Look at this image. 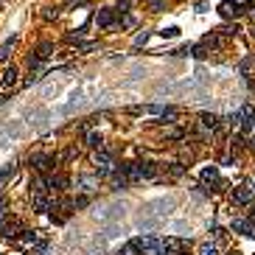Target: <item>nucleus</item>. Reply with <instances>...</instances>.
<instances>
[{
  "instance_id": "obj_1",
  "label": "nucleus",
  "mask_w": 255,
  "mask_h": 255,
  "mask_svg": "<svg viewBox=\"0 0 255 255\" xmlns=\"http://www.w3.org/2000/svg\"><path fill=\"white\" fill-rule=\"evenodd\" d=\"M28 163L34 166L36 174H53L56 171V166H59L62 160L56 157V154H45V151H34L31 157H28Z\"/></svg>"
},
{
  "instance_id": "obj_2",
  "label": "nucleus",
  "mask_w": 255,
  "mask_h": 255,
  "mask_svg": "<svg viewBox=\"0 0 255 255\" xmlns=\"http://www.w3.org/2000/svg\"><path fill=\"white\" fill-rule=\"evenodd\" d=\"M93 166H96L98 177H112V171H115L118 163H115V154L104 146V149H98L96 154H93Z\"/></svg>"
},
{
  "instance_id": "obj_3",
  "label": "nucleus",
  "mask_w": 255,
  "mask_h": 255,
  "mask_svg": "<svg viewBox=\"0 0 255 255\" xmlns=\"http://www.w3.org/2000/svg\"><path fill=\"white\" fill-rule=\"evenodd\" d=\"M250 9H253V0H221L219 3V14L224 20H236L247 14Z\"/></svg>"
},
{
  "instance_id": "obj_4",
  "label": "nucleus",
  "mask_w": 255,
  "mask_h": 255,
  "mask_svg": "<svg viewBox=\"0 0 255 255\" xmlns=\"http://www.w3.org/2000/svg\"><path fill=\"white\" fill-rule=\"evenodd\" d=\"M135 244H138L141 255H166V250H163V238H160V236H151V233L135 236Z\"/></svg>"
},
{
  "instance_id": "obj_5",
  "label": "nucleus",
  "mask_w": 255,
  "mask_h": 255,
  "mask_svg": "<svg viewBox=\"0 0 255 255\" xmlns=\"http://www.w3.org/2000/svg\"><path fill=\"white\" fill-rule=\"evenodd\" d=\"M132 166V182H141V180H154L157 177V166L151 160H138V163H129Z\"/></svg>"
},
{
  "instance_id": "obj_6",
  "label": "nucleus",
  "mask_w": 255,
  "mask_h": 255,
  "mask_svg": "<svg viewBox=\"0 0 255 255\" xmlns=\"http://www.w3.org/2000/svg\"><path fill=\"white\" fill-rule=\"evenodd\" d=\"M253 196H255L253 182H241V185H236V188H233V194H230V202L238 205V208H247V205L253 202Z\"/></svg>"
},
{
  "instance_id": "obj_7",
  "label": "nucleus",
  "mask_w": 255,
  "mask_h": 255,
  "mask_svg": "<svg viewBox=\"0 0 255 255\" xmlns=\"http://www.w3.org/2000/svg\"><path fill=\"white\" fill-rule=\"evenodd\" d=\"M199 182L211 185V191H221V188H224V180L219 177V166H205L202 171H199Z\"/></svg>"
},
{
  "instance_id": "obj_8",
  "label": "nucleus",
  "mask_w": 255,
  "mask_h": 255,
  "mask_svg": "<svg viewBox=\"0 0 255 255\" xmlns=\"http://www.w3.org/2000/svg\"><path fill=\"white\" fill-rule=\"evenodd\" d=\"M230 233H238V236L244 238H255V224L250 216H236V219L230 221Z\"/></svg>"
},
{
  "instance_id": "obj_9",
  "label": "nucleus",
  "mask_w": 255,
  "mask_h": 255,
  "mask_svg": "<svg viewBox=\"0 0 255 255\" xmlns=\"http://www.w3.org/2000/svg\"><path fill=\"white\" fill-rule=\"evenodd\" d=\"M98 180H101V177H98L96 171H93V174H79L76 177V191H79V194H93L98 188Z\"/></svg>"
},
{
  "instance_id": "obj_10",
  "label": "nucleus",
  "mask_w": 255,
  "mask_h": 255,
  "mask_svg": "<svg viewBox=\"0 0 255 255\" xmlns=\"http://www.w3.org/2000/svg\"><path fill=\"white\" fill-rule=\"evenodd\" d=\"M115 23H118V14H115L112 6H104V9H98V14H96V26H98V28H112Z\"/></svg>"
},
{
  "instance_id": "obj_11",
  "label": "nucleus",
  "mask_w": 255,
  "mask_h": 255,
  "mask_svg": "<svg viewBox=\"0 0 255 255\" xmlns=\"http://www.w3.org/2000/svg\"><path fill=\"white\" fill-rule=\"evenodd\" d=\"M17 76H20V73H17V68H14V65H9V68L3 71V79H0V96H6V93L17 84Z\"/></svg>"
},
{
  "instance_id": "obj_12",
  "label": "nucleus",
  "mask_w": 255,
  "mask_h": 255,
  "mask_svg": "<svg viewBox=\"0 0 255 255\" xmlns=\"http://www.w3.org/2000/svg\"><path fill=\"white\" fill-rule=\"evenodd\" d=\"M219 121H221V118L216 112H202V115H199V126H205L211 135L219 132Z\"/></svg>"
},
{
  "instance_id": "obj_13",
  "label": "nucleus",
  "mask_w": 255,
  "mask_h": 255,
  "mask_svg": "<svg viewBox=\"0 0 255 255\" xmlns=\"http://www.w3.org/2000/svg\"><path fill=\"white\" fill-rule=\"evenodd\" d=\"M51 196H53V194H31L34 211H36V213H48V211H51V202H53Z\"/></svg>"
},
{
  "instance_id": "obj_14",
  "label": "nucleus",
  "mask_w": 255,
  "mask_h": 255,
  "mask_svg": "<svg viewBox=\"0 0 255 255\" xmlns=\"http://www.w3.org/2000/svg\"><path fill=\"white\" fill-rule=\"evenodd\" d=\"M20 244L23 247H34L39 241V230H20Z\"/></svg>"
},
{
  "instance_id": "obj_15",
  "label": "nucleus",
  "mask_w": 255,
  "mask_h": 255,
  "mask_svg": "<svg viewBox=\"0 0 255 255\" xmlns=\"http://www.w3.org/2000/svg\"><path fill=\"white\" fill-rule=\"evenodd\" d=\"M14 45H17V36H9L6 42L0 45V62H9L11 51H14Z\"/></svg>"
},
{
  "instance_id": "obj_16",
  "label": "nucleus",
  "mask_w": 255,
  "mask_h": 255,
  "mask_svg": "<svg viewBox=\"0 0 255 255\" xmlns=\"http://www.w3.org/2000/svg\"><path fill=\"white\" fill-rule=\"evenodd\" d=\"M14 174H17V163H9V166H3V168H0V185H6Z\"/></svg>"
},
{
  "instance_id": "obj_17",
  "label": "nucleus",
  "mask_w": 255,
  "mask_h": 255,
  "mask_svg": "<svg viewBox=\"0 0 255 255\" xmlns=\"http://www.w3.org/2000/svg\"><path fill=\"white\" fill-rule=\"evenodd\" d=\"M87 146H90L93 151L104 149V138H101V132H90V135H87Z\"/></svg>"
},
{
  "instance_id": "obj_18",
  "label": "nucleus",
  "mask_w": 255,
  "mask_h": 255,
  "mask_svg": "<svg viewBox=\"0 0 255 255\" xmlns=\"http://www.w3.org/2000/svg\"><path fill=\"white\" fill-rule=\"evenodd\" d=\"M48 253V238H39L34 247H28L26 250V255H45Z\"/></svg>"
},
{
  "instance_id": "obj_19",
  "label": "nucleus",
  "mask_w": 255,
  "mask_h": 255,
  "mask_svg": "<svg viewBox=\"0 0 255 255\" xmlns=\"http://www.w3.org/2000/svg\"><path fill=\"white\" fill-rule=\"evenodd\" d=\"M196 255H219V247H216V241H202Z\"/></svg>"
},
{
  "instance_id": "obj_20",
  "label": "nucleus",
  "mask_w": 255,
  "mask_h": 255,
  "mask_svg": "<svg viewBox=\"0 0 255 255\" xmlns=\"http://www.w3.org/2000/svg\"><path fill=\"white\" fill-rule=\"evenodd\" d=\"M112 9H115V14H118V20H121L123 14H129V9H132V0H118Z\"/></svg>"
},
{
  "instance_id": "obj_21",
  "label": "nucleus",
  "mask_w": 255,
  "mask_h": 255,
  "mask_svg": "<svg viewBox=\"0 0 255 255\" xmlns=\"http://www.w3.org/2000/svg\"><path fill=\"white\" fill-rule=\"evenodd\" d=\"M115 255H141V250H138V244H135V238H132V241H126Z\"/></svg>"
},
{
  "instance_id": "obj_22",
  "label": "nucleus",
  "mask_w": 255,
  "mask_h": 255,
  "mask_svg": "<svg viewBox=\"0 0 255 255\" xmlns=\"http://www.w3.org/2000/svg\"><path fill=\"white\" fill-rule=\"evenodd\" d=\"M157 34L163 36V39H177V36H180V28H177V26H168V28H160Z\"/></svg>"
},
{
  "instance_id": "obj_23",
  "label": "nucleus",
  "mask_w": 255,
  "mask_h": 255,
  "mask_svg": "<svg viewBox=\"0 0 255 255\" xmlns=\"http://www.w3.org/2000/svg\"><path fill=\"white\" fill-rule=\"evenodd\" d=\"M216 34H221V36H236V34H238V26H236V23H227V26L216 28Z\"/></svg>"
},
{
  "instance_id": "obj_24",
  "label": "nucleus",
  "mask_w": 255,
  "mask_h": 255,
  "mask_svg": "<svg viewBox=\"0 0 255 255\" xmlns=\"http://www.w3.org/2000/svg\"><path fill=\"white\" fill-rule=\"evenodd\" d=\"M149 36H151V31H143V34H138L135 36V42H132V48L138 51V48H143V45L149 42Z\"/></svg>"
},
{
  "instance_id": "obj_25",
  "label": "nucleus",
  "mask_w": 255,
  "mask_h": 255,
  "mask_svg": "<svg viewBox=\"0 0 255 255\" xmlns=\"http://www.w3.org/2000/svg\"><path fill=\"white\" fill-rule=\"evenodd\" d=\"M84 31H87V26H81L79 31H76V34H68V36H65V42H68V45H73V42H81V36H84Z\"/></svg>"
},
{
  "instance_id": "obj_26",
  "label": "nucleus",
  "mask_w": 255,
  "mask_h": 255,
  "mask_svg": "<svg viewBox=\"0 0 255 255\" xmlns=\"http://www.w3.org/2000/svg\"><path fill=\"white\" fill-rule=\"evenodd\" d=\"M3 221H9V202L0 196V224H3Z\"/></svg>"
},
{
  "instance_id": "obj_27",
  "label": "nucleus",
  "mask_w": 255,
  "mask_h": 255,
  "mask_svg": "<svg viewBox=\"0 0 255 255\" xmlns=\"http://www.w3.org/2000/svg\"><path fill=\"white\" fill-rule=\"evenodd\" d=\"M149 9L151 11H163L166 9V0H149Z\"/></svg>"
},
{
  "instance_id": "obj_28",
  "label": "nucleus",
  "mask_w": 255,
  "mask_h": 255,
  "mask_svg": "<svg viewBox=\"0 0 255 255\" xmlns=\"http://www.w3.org/2000/svg\"><path fill=\"white\" fill-rule=\"evenodd\" d=\"M182 174H185L182 163H171V177H182Z\"/></svg>"
},
{
  "instance_id": "obj_29",
  "label": "nucleus",
  "mask_w": 255,
  "mask_h": 255,
  "mask_svg": "<svg viewBox=\"0 0 255 255\" xmlns=\"http://www.w3.org/2000/svg\"><path fill=\"white\" fill-rule=\"evenodd\" d=\"M118 23H121L123 28H132L135 26V17H132V14H123V20H118Z\"/></svg>"
},
{
  "instance_id": "obj_30",
  "label": "nucleus",
  "mask_w": 255,
  "mask_h": 255,
  "mask_svg": "<svg viewBox=\"0 0 255 255\" xmlns=\"http://www.w3.org/2000/svg\"><path fill=\"white\" fill-rule=\"evenodd\" d=\"M213 236H216V241H224V238H227V230H224V227H213Z\"/></svg>"
},
{
  "instance_id": "obj_31",
  "label": "nucleus",
  "mask_w": 255,
  "mask_h": 255,
  "mask_svg": "<svg viewBox=\"0 0 255 255\" xmlns=\"http://www.w3.org/2000/svg\"><path fill=\"white\" fill-rule=\"evenodd\" d=\"M56 14H59L56 9H45V14H42V17H45V20H56Z\"/></svg>"
},
{
  "instance_id": "obj_32",
  "label": "nucleus",
  "mask_w": 255,
  "mask_h": 255,
  "mask_svg": "<svg viewBox=\"0 0 255 255\" xmlns=\"http://www.w3.org/2000/svg\"><path fill=\"white\" fill-rule=\"evenodd\" d=\"M247 146H250V149L255 151V129H253V132H250V135H247Z\"/></svg>"
},
{
  "instance_id": "obj_33",
  "label": "nucleus",
  "mask_w": 255,
  "mask_h": 255,
  "mask_svg": "<svg viewBox=\"0 0 255 255\" xmlns=\"http://www.w3.org/2000/svg\"><path fill=\"white\" fill-rule=\"evenodd\" d=\"M196 11H199V14H202V11H208V3H205V0H199V3H196Z\"/></svg>"
},
{
  "instance_id": "obj_34",
  "label": "nucleus",
  "mask_w": 255,
  "mask_h": 255,
  "mask_svg": "<svg viewBox=\"0 0 255 255\" xmlns=\"http://www.w3.org/2000/svg\"><path fill=\"white\" fill-rule=\"evenodd\" d=\"M227 255H241V253H236V250H233V253H227Z\"/></svg>"
},
{
  "instance_id": "obj_35",
  "label": "nucleus",
  "mask_w": 255,
  "mask_h": 255,
  "mask_svg": "<svg viewBox=\"0 0 255 255\" xmlns=\"http://www.w3.org/2000/svg\"><path fill=\"white\" fill-rule=\"evenodd\" d=\"M253 191H255V180H253Z\"/></svg>"
},
{
  "instance_id": "obj_36",
  "label": "nucleus",
  "mask_w": 255,
  "mask_h": 255,
  "mask_svg": "<svg viewBox=\"0 0 255 255\" xmlns=\"http://www.w3.org/2000/svg\"><path fill=\"white\" fill-rule=\"evenodd\" d=\"M180 255H191V253H180Z\"/></svg>"
},
{
  "instance_id": "obj_37",
  "label": "nucleus",
  "mask_w": 255,
  "mask_h": 255,
  "mask_svg": "<svg viewBox=\"0 0 255 255\" xmlns=\"http://www.w3.org/2000/svg\"><path fill=\"white\" fill-rule=\"evenodd\" d=\"M253 17H255V11H253Z\"/></svg>"
}]
</instances>
